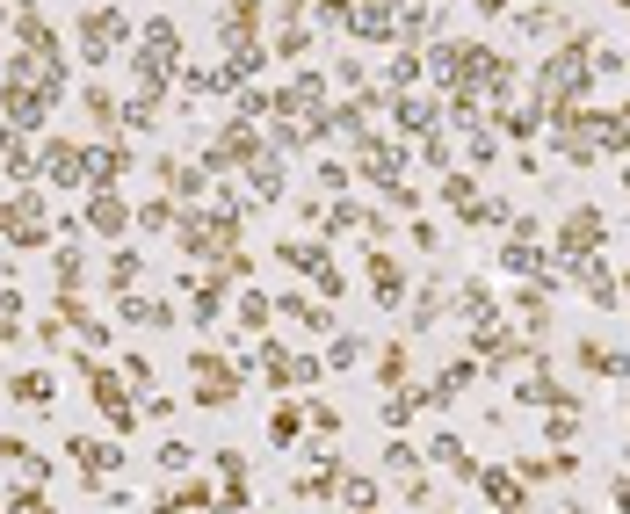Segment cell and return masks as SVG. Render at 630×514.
<instances>
[{
  "label": "cell",
  "mask_w": 630,
  "mask_h": 514,
  "mask_svg": "<svg viewBox=\"0 0 630 514\" xmlns=\"http://www.w3.org/2000/svg\"><path fill=\"white\" fill-rule=\"evenodd\" d=\"M0 239L8 247H51L58 239V225H51V203H44V189L37 181H22V189L0 203Z\"/></svg>",
  "instance_id": "1"
},
{
  "label": "cell",
  "mask_w": 630,
  "mask_h": 514,
  "mask_svg": "<svg viewBox=\"0 0 630 514\" xmlns=\"http://www.w3.org/2000/svg\"><path fill=\"white\" fill-rule=\"evenodd\" d=\"M124 37H131V22L116 15V8H87V15H80V66H95V73H102V66H109V51L124 44Z\"/></svg>",
  "instance_id": "2"
},
{
  "label": "cell",
  "mask_w": 630,
  "mask_h": 514,
  "mask_svg": "<svg viewBox=\"0 0 630 514\" xmlns=\"http://www.w3.org/2000/svg\"><path fill=\"white\" fill-rule=\"evenodd\" d=\"M37 181H51V189H80V181H87V145H73V138H44Z\"/></svg>",
  "instance_id": "3"
},
{
  "label": "cell",
  "mask_w": 630,
  "mask_h": 514,
  "mask_svg": "<svg viewBox=\"0 0 630 514\" xmlns=\"http://www.w3.org/2000/svg\"><path fill=\"white\" fill-rule=\"evenodd\" d=\"M87 377H95V413L109 420V435H131V420H138V406H131V384L116 377V370H102V362H95Z\"/></svg>",
  "instance_id": "4"
},
{
  "label": "cell",
  "mask_w": 630,
  "mask_h": 514,
  "mask_svg": "<svg viewBox=\"0 0 630 514\" xmlns=\"http://www.w3.org/2000/svg\"><path fill=\"white\" fill-rule=\"evenodd\" d=\"M131 225H138V210L116 196V189H95V196H87V232H95V239H124Z\"/></svg>",
  "instance_id": "5"
},
{
  "label": "cell",
  "mask_w": 630,
  "mask_h": 514,
  "mask_svg": "<svg viewBox=\"0 0 630 514\" xmlns=\"http://www.w3.org/2000/svg\"><path fill=\"white\" fill-rule=\"evenodd\" d=\"M66 457L87 471V486H102V471L124 464V449H116V435H109V442H102V435H73V442H66Z\"/></svg>",
  "instance_id": "6"
},
{
  "label": "cell",
  "mask_w": 630,
  "mask_h": 514,
  "mask_svg": "<svg viewBox=\"0 0 630 514\" xmlns=\"http://www.w3.org/2000/svg\"><path fill=\"white\" fill-rule=\"evenodd\" d=\"M8 399H15V406H37V413H44V406L58 399V377H51V370H22V377H8Z\"/></svg>",
  "instance_id": "7"
},
{
  "label": "cell",
  "mask_w": 630,
  "mask_h": 514,
  "mask_svg": "<svg viewBox=\"0 0 630 514\" xmlns=\"http://www.w3.org/2000/svg\"><path fill=\"white\" fill-rule=\"evenodd\" d=\"M138 232H182V210H174L167 196H160V203H145V210H138Z\"/></svg>",
  "instance_id": "8"
},
{
  "label": "cell",
  "mask_w": 630,
  "mask_h": 514,
  "mask_svg": "<svg viewBox=\"0 0 630 514\" xmlns=\"http://www.w3.org/2000/svg\"><path fill=\"white\" fill-rule=\"evenodd\" d=\"M80 102H87V116H95V124H116V116H124V109H116V95H109L102 80H87V87H80Z\"/></svg>",
  "instance_id": "9"
},
{
  "label": "cell",
  "mask_w": 630,
  "mask_h": 514,
  "mask_svg": "<svg viewBox=\"0 0 630 514\" xmlns=\"http://www.w3.org/2000/svg\"><path fill=\"white\" fill-rule=\"evenodd\" d=\"M0 514H58V507H51V493H37V486L22 478V486L8 493V507H0Z\"/></svg>",
  "instance_id": "10"
},
{
  "label": "cell",
  "mask_w": 630,
  "mask_h": 514,
  "mask_svg": "<svg viewBox=\"0 0 630 514\" xmlns=\"http://www.w3.org/2000/svg\"><path fill=\"white\" fill-rule=\"evenodd\" d=\"M124 319H138V326H167L174 312L160 305V297H131V290H124Z\"/></svg>",
  "instance_id": "11"
},
{
  "label": "cell",
  "mask_w": 630,
  "mask_h": 514,
  "mask_svg": "<svg viewBox=\"0 0 630 514\" xmlns=\"http://www.w3.org/2000/svg\"><path fill=\"white\" fill-rule=\"evenodd\" d=\"M131 283H138V254H131V247H116V261H109V290L124 297Z\"/></svg>",
  "instance_id": "12"
},
{
  "label": "cell",
  "mask_w": 630,
  "mask_h": 514,
  "mask_svg": "<svg viewBox=\"0 0 630 514\" xmlns=\"http://www.w3.org/2000/svg\"><path fill=\"white\" fill-rule=\"evenodd\" d=\"M124 384H131V391H145V384H153V362L131 355V362H124Z\"/></svg>",
  "instance_id": "13"
},
{
  "label": "cell",
  "mask_w": 630,
  "mask_h": 514,
  "mask_svg": "<svg viewBox=\"0 0 630 514\" xmlns=\"http://www.w3.org/2000/svg\"><path fill=\"white\" fill-rule=\"evenodd\" d=\"M268 435H276V442H297V413H290V406H283V413H276V420H268Z\"/></svg>",
  "instance_id": "14"
},
{
  "label": "cell",
  "mask_w": 630,
  "mask_h": 514,
  "mask_svg": "<svg viewBox=\"0 0 630 514\" xmlns=\"http://www.w3.org/2000/svg\"><path fill=\"white\" fill-rule=\"evenodd\" d=\"M22 457H29V449H22L15 435H0V464H22Z\"/></svg>",
  "instance_id": "15"
},
{
  "label": "cell",
  "mask_w": 630,
  "mask_h": 514,
  "mask_svg": "<svg viewBox=\"0 0 630 514\" xmlns=\"http://www.w3.org/2000/svg\"><path fill=\"white\" fill-rule=\"evenodd\" d=\"M616 507H623V514H630V478H616Z\"/></svg>",
  "instance_id": "16"
}]
</instances>
